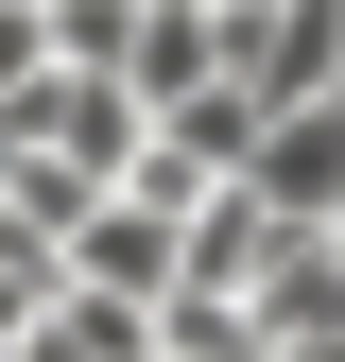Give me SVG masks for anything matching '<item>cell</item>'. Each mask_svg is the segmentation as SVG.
I'll return each mask as SVG.
<instances>
[{
    "label": "cell",
    "instance_id": "obj_1",
    "mask_svg": "<svg viewBox=\"0 0 345 362\" xmlns=\"http://www.w3.org/2000/svg\"><path fill=\"white\" fill-rule=\"evenodd\" d=\"M0 139H18L35 173H69V190H121V173H139V104H121L104 69H35Z\"/></svg>",
    "mask_w": 345,
    "mask_h": 362
},
{
    "label": "cell",
    "instance_id": "obj_2",
    "mask_svg": "<svg viewBox=\"0 0 345 362\" xmlns=\"http://www.w3.org/2000/svg\"><path fill=\"white\" fill-rule=\"evenodd\" d=\"M225 86H242L259 121L345 104V0H259V18H225Z\"/></svg>",
    "mask_w": 345,
    "mask_h": 362
},
{
    "label": "cell",
    "instance_id": "obj_3",
    "mask_svg": "<svg viewBox=\"0 0 345 362\" xmlns=\"http://www.w3.org/2000/svg\"><path fill=\"white\" fill-rule=\"evenodd\" d=\"M225 190H242L259 224H345V104H293V121H259Z\"/></svg>",
    "mask_w": 345,
    "mask_h": 362
},
{
    "label": "cell",
    "instance_id": "obj_4",
    "mask_svg": "<svg viewBox=\"0 0 345 362\" xmlns=\"http://www.w3.org/2000/svg\"><path fill=\"white\" fill-rule=\"evenodd\" d=\"M0 362H156V310H104V293H52Z\"/></svg>",
    "mask_w": 345,
    "mask_h": 362
},
{
    "label": "cell",
    "instance_id": "obj_5",
    "mask_svg": "<svg viewBox=\"0 0 345 362\" xmlns=\"http://www.w3.org/2000/svg\"><path fill=\"white\" fill-rule=\"evenodd\" d=\"M52 69V35H35V0H0V121H18V86Z\"/></svg>",
    "mask_w": 345,
    "mask_h": 362
}]
</instances>
